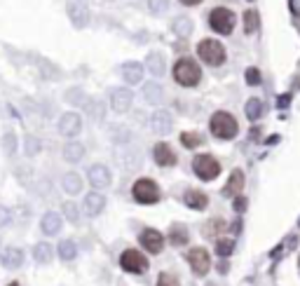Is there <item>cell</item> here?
I'll return each instance as SVG.
<instances>
[{
  "label": "cell",
  "mask_w": 300,
  "mask_h": 286,
  "mask_svg": "<svg viewBox=\"0 0 300 286\" xmlns=\"http://www.w3.org/2000/svg\"><path fill=\"white\" fill-rule=\"evenodd\" d=\"M225 230H228V223H225V220H221V218H213V220H209V223L204 226V237L223 235Z\"/></svg>",
  "instance_id": "obj_29"
},
{
  "label": "cell",
  "mask_w": 300,
  "mask_h": 286,
  "mask_svg": "<svg viewBox=\"0 0 300 286\" xmlns=\"http://www.w3.org/2000/svg\"><path fill=\"white\" fill-rule=\"evenodd\" d=\"M244 110H246V117H249V120H258V117L265 113V106H263L261 99H249Z\"/></svg>",
  "instance_id": "obj_28"
},
{
  "label": "cell",
  "mask_w": 300,
  "mask_h": 286,
  "mask_svg": "<svg viewBox=\"0 0 300 286\" xmlns=\"http://www.w3.org/2000/svg\"><path fill=\"white\" fill-rule=\"evenodd\" d=\"M132 195L139 204H155L160 199V186L150 178H139L132 188Z\"/></svg>",
  "instance_id": "obj_5"
},
{
  "label": "cell",
  "mask_w": 300,
  "mask_h": 286,
  "mask_svg": "<svg viewBox=\"0 0 300 286\" xmlns=\"http://www.w3.org/2000/svg\"><path fill=\"white\" fill-rule=\"evenodd\" d=\"M33 256H35V260H38V263H50V260H52V247L47 242H40L38 247L33 249Z\"/></svg>",
  "instance_id": "obj_33"
},
{
  "label": "cell",
  "mask_w": 300,
  "mask_h": 286,
  "mask_svg": "<svg viewBox=\"0 0 300 286\" xmlns=\"http://www.w3.org/2000/svg\"><path fill=\"white\" fill-rule=\"evenodd\" d=\"M82 132V117L78 115V113H63L61 117H59V134L61 136H78V134Z\"/></svg>",
  "instance_id": "obj_9"
},
{
  "label": "cell",
  "mask_w": 300,
  "mask_h": 286,
  "mask_svg": "<svg viewBox=\"0 0 300 286\" xmlns=\"http://www.w3.org/2000/svg\"><path fill=\"white\" fill-rule=\"evenodd\" d=\"M232 251H234V242H232V239H218V242H216V253L221 256V258H228Z\"/></svg>",
  "instance_id": "obj_37"
},
{
  "label": "cell",
  "mask_w": 300,
  "mask_h": 286,
  "mask_svg": "<svg viewBox=\"0 0 300 286\" xmlns=\"http://www.w3.org/2000/svg\"><path fill=\"white\" fill-rule=\"evenodd\" d=\"M68 17H71L75 28H84L89 24V10L84 5H80V3H71L68 5Z\"/></svg>",
  "instance_id": "obj_16"
},
{
  "label": "cell",
  "mask_w": 300,
  "mask_h": 286,
  "mask_svg": "<svg viewBox=\"0 0 300 286\" xmlns=\"http://www.w3.org/2000/svg\"><path fill=\"white\" fill-rule=\"evenodd\" d=\"M228 270H230L228 260H221V263H218V272H221V275H225V272H228Z\"/></svg>",
  "instance_id": "obj_47"
},
{
  "label": "cell",
  "mask_w": 300,
  "mask_h": 286,
  "mask_svg": "<svg viewBox=\"0 0 300 286\" xmlns=\"http://www.w3.org/2000/svg\"><path fill=\"white\" fill-rule=\"evenodd\" d=\"M232 207H234V211H237V214H242V211L246 209V197L237 195V197H234V202H232Z\"/></svg>",
  "instance_id": "obj_44"
},
{
  "label": "cell",
  "mask_w": 300,
  "mask_h": 286,
  "mask_svg": "<svg viewBox=\"0 0 300 286\" xmlns=\"http://www.w3.org/2000/svg\"><path fill=\"white\" fill-rule=\"evenodd\" d=\"M153 160L160 167H174L176 165V155H174L169 143H157L155 148H153Z\"/></svg>",
  "instance_id": "obj_13"
},
{
  "label": "cell",
  "mask_w": 300,
  "mask_h": 286,
  "mask_svg": "<svg viewBox=\"0 0 300 286\" xmlns=\"http://www.w3.org/2000/svg\"><path fill=\"white\" fill-rule=\"evenodd\" d=\"M298 268H300V260H298Z\"/></svg>",
  "instance_id": "obj_51"
},
{
  "label": "cell",
  "mask_w": 300,
  "mask_h": 286,
  "mask_svg": "<svg viewBox=\"0 0 300 286\" xmlns=\"http://www.w3.org/2000/svg\"><path fill=\"white\" fill-rule=\"evenodd\" d=\"M172 28L178 38H188V35L192 33V22H190L188 17H176L172 22Z\"/></svg>",
  "instance_id": "obj_27"
},
{
  "label": "cell",
  "mask_w": 300,
  "mask_h": 286,
  "mask_svg": "<svg viewBox=\"0 0 300 286\" xmlns=\"http://www.w3.org/2000/svg\"><path fill=\"white\" fill-rule=\"evenodd\" d=\"M181 3H183V5H200L202 0H181Z\"/></svg>",
  "instance_id": "obj_49"
},
{
  "label": "cell",
  "mask_w": 300,
  "mask_h": 286,
  "mask_svg": "<svg viewBox=\"0 0 300 286\" xmlns=\"http://www.w3.org/2000/svg\"><path fill=\"white\" fill-rule=\"evenodd\" d=\"M188 239H190V232L185 226L174 223V226L169 228V242H172L174 247H183V244H188Z\"/></svg>",
  "instance_id": "obj_24"
},
{
  "label": "cell",
  "mask_w": 300,
  "mask_h": 286,
  "mask_svg": "<svg viewBox=\"0 0 300 286\" xmlns=\"http://www.w3.org/2000/svg\"><path fill=\"white\" fill-rule=\"evenodd\" d=\"M183 202H185V207L197 209V211L209 207V197H206L204 193H200V190H185V193H183Z\"/></svg>",
  "instance_id": "obj_20"
},
{
  "label": "cell",
  "mask_w": 300,
  "mask_h": 286,
  "mask_svg": "<svg viewBox=\"0 0 300 286\" xmlns=\"http://www.w3.org/2000/svg\"><path fill=\"white\" fill-rule=\"evenodd\" d=\"M87 113H89V117L94 122H101L103 120V104H101L99 99H92V101H87Z\"/></svg>",
  "instance_id": "obj_32"
},
{
  "label": "cell",
  "mask_w": 300,
  "mask_h": 286,
  "mask_svg": "<svg viewBox=\"0 0 300 286\" xmlns=\"http://www.w3.org/2000/svg\"><path fill=\"white\" fill-rule=\"evenodd\" d=\"M258 24H261V19H258V12L256 10H249L244 12V33L251 35L258 31Z\"/></svg>",
  "instance_id": "obj_30"
},
{
  "label": "cell",
  "mask_w": 300,
  "mask_h": 286,
  "mask_svg": "<svg viewBox=\"0 0 300 286\" xmlns=\"http://www.w3.org/2000/svg\"><path fill=\"white\" fill-rule=\"evenodd\" d=\"M40 148H42V143H40V138H38V136L28 134V136L24 138V153H26L28 157H35V155L40 153Z\"/></svg>",
  "instance_id": "obj_31"
},
{
  "label": "cell",
  "mask_w": 300,
  "mask_h": 286,
  "mask_svg": "<svg viewBox=\"0 0 300 286\" xmlns=\"http://www.w3.org/2000/svg\"><path fill=\"white\" fill-rule=\"evenodd\" d=\"M242 190H244V171L234 169L232 174H230L225 188H223V197H237Z\"/></svg>",
  "instance_id": "obj_14"
},
{
  "label": "cell",
  "mask_w": 300,
  "mask_h": 286,
  "mask_svg": "<svg viewBox=\"0 0 300 286\" xmlns=\"http://www.w3.org/2000/svg\"><path fill=\"white\" fill-rule=\"evenodd\" d=\"M122 77H124V83H129V85L141 83L143 66H141L139 61H127V64H122Z\"/></svg>",
  "instance_id": "obj_19"
},
{
  "label": "cell",
  "mask_w": 300,
  "mask_h": 286,
  "mask_svg": "<svg viewBox=\"0 0 300 286\" xmlns=\"http://www.w3.org/2000/svg\"><path fill=\"white\" fill-rule=\"evenodd\" d=\"M0 260H3V265H5L7 270H17L19 265L24 263V253H22V249L7 247L5 251H3V256H0Z\"/></svg>",
  "instance_id": "obj_21"
},
{
  "label": "cell",
  "mask_w": 300,
  "mask_h": 286,
  "mask_svg": "<svg viewBox=\"0 0 300 286\" xmlns=\"http://www.w3.org/2000/svg\"><path fill=\"white\" fill-rule=\"evenodd\" d=\"M84 157V146L82 143H78V141H71V143H66L63 146V160L66 162H80Z\"/></svg>",
  "instance_id": "obj_25"
},
{
  "label": "cell",
  "mask_w": 300,
  "mask_h": 286,
  "mask_svg": "<svg viewBox=\"0 0 300 286\" xmlns=\"http://www.w3.org/2000/svg\"><path fill=\"white\" fill-rule=\"evenodd\" d=\"M129 134L124 132V127H113V132H111V138L113 141H127Z\"/></svg>",
  "instance_id": "obj_43"
},
{
  "label": "cell",
  "mask_w": 300,
  "mask_h": 286,
  "mask_svg": "<svg viewBox=\"0 0 300 286\" xmlns=\"http://www.w3.org/2000/svg\"><path fill=\"white\" fill-rule=\"evenodd\" d=\"M40 228H42L45 235H56V232L61 230V216L54 214V211H47L40 220Z\"/></svg>",
  "instance_id": "obj_22"
},
{
  "label": "cell",
  "mask_w": 300,
  "mask_h": 286,
  "mask_svg": "<svg viewBox=\"0 0 300 286\" xmlns=\"http://www.w3.org/2000/svg\"><path fill=\"white\" fill-rule=\"evenodd\" d=\"M289 104H291V96H289V94H284V96H279V101H277V106H279V108H286Z\"/></svg>",
  "instance_id": "obj_46"
},
{
  "label": "cell",
  "mask_w": 300,
  "mask_h": 286,
  "mask_svg": "<svg viewBox=\"0 0 300 286\" xmlns=\"http://www.w3.org/2000/svg\"><path fill=\"white\" fill-rule=\"evenodd\" d=\"M139 242L148 253H160L162 249H164V237H162L157 230H153V228H148V230L141 232Z\"/></svg>",
  "instance_id": "obj_10"
},
{
  "label": "cell",
  "mask_w": 300,
  "mask_h": 286,
  "mask_svg": "<svg viewBox=\"0 0 300 286\" xmlns=\"http://www.w3.org/2000/svg\"><path fill=\"white\" fill-rule=\"evenodd\" d=\"M197 54H200V59L204 61L206 66H221L225 61V47L218 40L206 38L197 45Z\"/></svg>",
  "instance_id": "obj_3"
},
{
  "label": "cell",
  "mask_w": 300,
  "mask_h": 286,
  "mask_svg": "<svg viewBox=\"0 0 300 286\" xmlns=\"http://www.w3.org/2000/svg\"><path fill=\"white\" fill-rule=\"evenodd\" d=\"M209 129H211V134L216 138H221V141H230V138H234L239 132L237 120H234L230 113H225V110L213 113L211 122H209Z\"/></svg>",
  "instance_id": "obj_1"
},
{
  "label": "cell",
  "mask_w": 300,
  "mask_h": 286,
  "mask_svg": "<svg viewBox=\"0 0 300 286\" xmlns=\"http://www.w3.org/2000/svg\"><path fill=\"white\" fill-rule=\"evenodd\" d=\"M230 230H232V232H239V230H242V223H239V220H234L232 226H230Z\"/></svg>",
  "instance_id": "obj_48"
},
{
  "label": "cell",
  "mask_w": 300,
  "mask_h": 286,
  "mask_svg": "<svg viewBox=\"0 0 300 286\" xmlns=\"http://www.w3.org/2000/svg\"><path fill=\"white\" fill-rule=\"evenodd\" d=\"M61 188L68 195H78L80 190H82V176L75 174V171H68V174H63V178H61Z\"/></svg>",
  "instance_id": "obj_23"
},
{
  "label": "cell",
  "mask_w": 300,
  "mask_h": 286,
  "mask_svg": "<svg viewBox=\"0 0 300 286\" xmlns=\"http://www.w3.org/2000/svg\"><path fill=\"white\" fill-rule=\"evenodd\" d=\"M103 207H106V197L101 193H89L84 197V214L87 216H99L103 211Z\"/></svg>",
  "instance_id": "obj_17"
},
{
  "label": "cell",
  "mask_w": 300,
  "mask_h": 286,
  "mask_svg": "<svg viewBox=\"0 0 300 286\" xmlns=\"http://www.w3.org/2000/svg\"><path fill=\"white\" fill-rule=\"evenodd\" d=\"M246 83L249 85L261 83V71H258V68H249V71H246Z\"/></svg>",
  "instance_id": "obj_42"
},
{
  "label": "cell",
  "mask_w": 300,
  "mask_h": 286,
  "mask_svg": "<svg viewBox=\"0 0 300 286\" xmlns=\"http://www.w3.org/2000/svg\"><path fill=\"white\" fill-rule=\"evenodd\" d=\"M66 101H68V104H75V106L87 104V99H84V92H82V89H68Z\"/></svg>",
  "instance_id": "obj_39"
},
{
  "label": "cell",
  "mask_w": 300,
  "mask_h": 286,
  "mask_svg": "<svg viewBox=\"0 0 300 286\" xmlns=\"http://www.w3.org/2000/svg\"><path fill=\"white\" fill-rule=\"evenodd\" d=\"M75 253H78V249H75V242H71V239H63V242L59 244V256H61L63 260H73V258H75Z\"/></svg>",
  "instance_id": "obj_34"
},
{
  "label": "cell",
  "mask_w": 300,
  "mask_h": 286,
  "mask_svg": "<svg viewBox=\"0 0 300 286\" xmlns=\"http://www.w3.org/2000/svg\"><path fill=\"white\" fill-rule=\"evenodd\" d=\"M150 129L155 134H169L172 132V115L167 110H155L150 115Z\"/></svg>",
  "instance_id": "obj_15"
},
{
  "label": "cell",
  "mask_w": 300,
  "mask_h": 286,
  "mask_svg": "<svg viewBox=\"0 0 300 286\" xmlns=\"http://www.w3.org/2000/svg\"><path fill=\"white\" fill-rule=\"evenodd\" d=\"M174 80L183 87H195L202 80V71L192 59H178L174 66Z\"/></svg>",
  "instance_id": "obj_2"
},
{
  "label": "cell",
  "mask_w": 300,
  "mask_h": 286,
  "mask_svg": "<svg viewBox=\"0 0 300 286\" xmlns=\"http://www.w3.org/2000/svg\"><path fill=\"white\" fill-rule=\"evenodd\" d=\"M143 96H145V101L148 104H153V106H157V104H162L164 101V92H162V87L160 85H155V83H148L143 87Z\"/></svg>",
  "instance_id": "obj_26"
},
{
  "label": "cell",
  "mask_w": 300,
  "mask_h": 286,
  "mask_svg": "<svg viewBox=\"0 0 300 286\" xmlns=\"http://www.w3.org/2000/svg\"><path fill=\"white\" fill-rule=\"evenodd\" d=\"M132 99H134V94L124 87H117L111 92V106L115 113H127L129 106H132Z\"/></svg>",
  "instance_id": "obj_12"
},
{
  "label": "cell",
  "mask_w": 300,
  "mask_h": 286,
  "mask_svg": "<svg viewBox=\"0 0 300 286\" xmlns=\"http://www.w3.org/2000/svg\"><path fill=\"white\" fill-rule=\"evenodd\" d=\"M209 26L221 35L232 33L234 28V12L228 10V7H213L211 14H209Z\"/></svg>",
  "instance_id": "obj_4"
},
{
  "label": "cell",
  "mask_w": 300,
  "mask_h": 286,
  "mask_svg": "<svg viewBox=\"0 0 300 286\" xmlns=\"http://www.w3.org/2000/svg\"><path fill=\"white\" fill-rule=\"evenodd\" d=\"M10 286H19V284H17V281H12V284H10Z\"/></svg>",
  "instance_id": "obj_50"
},
{
  "label": "cell",
  "mask_w": 300,
  "mask_h": 286,
  "mask_svg": "<svg viewBox=\"0 0 300 286\" xmlns=\"http://www.w3.org/2000/svg\"><path fill=\"white\" fill-rule=\"evenodd\" d=\"M192 169L202 181H213L221 174V165H218V160L211 157V155H197L192 160Z\"/></svg>",
  "instance_id": "obj_6"
},
{
  "label": "cell",
  "mask_w": 300,
  "mask_h": 286,
  "mask_svg": "<svg viewBox=\"0 0 300 286\" xmlns=\"http://www.w3.org/2000/svg\"><path fill=\"white\" fill-rule=\"evenodd\" d=\"M169 7V0H148V10L153 14H164Z\"/></svg>",
  "instance_id": "obj_40"
},
{
  "label": "cell",
  "mask_w": 300,
  "mask_h": 286,
  "mask_svg": "<svg viewBox=\"0 0 300 286\" xmlns=\"http://www.w3.org/2000/svg\"><path fill=\"white\" fill-rule=\"evenodd\" d=\"M185 260L190 263V268H192V272L197 277H204L206 272H209V268H211V258H209V251L202 247L197 249H190L188 253H185Z\"/></svg>",
  "instance_id": "obj_8"
},
{
  "label": "cell",
  "mask_w": 300,
  "mask_h": 286,
  "mask_svg": "<svg viewBox=\"0 0 300 286\" xmlns=\"http://www.w3.org/2000/svg\"><path fill=\"white\" fill-rule=\"evenodd\" d=\"M63 216H66L71 223H78V220H80V211H78V207H75V202H66V204H63Z\"/></svg>",
  "instance_id": "obj_38"
},
{
  "label": "cell",
  "mask_w": 300,
  "mask_h": 286,
  "mask_svg": "<svg viewBox=\"0 0 300 286\" xmlns=\"http://www.w3.org/2000/svg\"><path fill=\"white\" fill-rule=\"evenodd\" d=\"M120 265H122L124 272H132V275H143L148 270V260L141 251L136 249H127V251L120 256Z\"/></svg>",
  "instance_id": "obj_7"
},
{
  "label": "cell",
  "mask_w": 300,
  "mask_h": 286,
  "mask_svg": "<svg viewBox=\"0 0 300 286\" xmlns=\"http://www.w3.org/2000/svg\"><path fill=\"white\" fill-rule=\"evenodd\" d=\"M3 150H5V155L17 153V134L14 132H7L5 136H3Z\"/></svg>",
  "instance_id": "obj_35"
},
{
  "label": "cell",
  "mask_w": 300,
  "mask_h": 286,
  "mask_svg": "<svg viewBox=\"0 0 300 286\" xmlns=\"http://www.w3.org/2000/svg\"><path fill=\"white\" fill-rule=\"evenodd\" d=\"M298 226H300V220H298Z\"/></svg>",
  "instance_id": "obj_52"
},
{
  "label": "cell",
  "mask_w": 300,
  "mask_h": 286,
  "mask_svg": "<svg viewBox=\"0 0 300 286\" xmlns=\"http://www.w3.org/2000/svg\"><path fill=\"white\" fill-rule=\"evenodd\" d=\"M145 68L150 71V75L162 77V75H164V71H167V64H164V56H162L160 52H150V54L145 56Z\"/></svg>",
  "instance_id": "obj_18"
},
{
  "label": "cell",
  "mask_w": 300,
  "mask_h": 286,
  "mask_svg": "<svg viewBox=\"0 0 300 286\" xmlns=\"http://www.w3.org/2000/svg\"><path fill=\"white\" fill-rule=\"evenodd\" d=\"M181 143H183L185 148H200L202 136L200 134H195V132H185V134H181Z\"/></svg>",
  "instance_id": "obj_36"
},
{
  "label": "cell",
  "mask_w": 300,
  "mask_h": 286,
  "mask_svg": "<svg viewBox=\"0 0 300 286\" xmlns=\"http://www.w3.org/2000/svg\"><path fill=\"white\" fill-rule=\"evenodd\" d=\"M87 178H89V183H92L94 188H108L111 186V181H113L111 169H108L106 165H92L89 167V171H87Z\"/></svg>",
  "instance_id": "obj_11"
},
{
  "label": "cell",
  "mask_w": 300,
  "mask_h": 286,
  "mask_svg": "<svg viewBox=\"0 0 300 286\" xmlns=\"http://www.w3.org/2000/svg\"><path fill=\"white\" fill-rule=\"evenodd\" d=\"M157 286H181V284H178V279L174 275H169V272H162L160 279H157Z\"/></svg>",
  "instance_id": "obj_41"
},
{
  "label": "cell",
  "mask_w": 300,
  "mask_h": 286,
  "mask_svg": "<svg viewBox=\"0 0 300 286\" xmlns=\"http://www.w3.org/2000/svg\"><path fill=\"white\" fill-rule=\"evenodd\" d=\"M10 220H12V214H10V209H5V207L0 204V228H3V226H7Z\"/></svg>",
  "instance_id": "obj_45"
}]
</instances>
